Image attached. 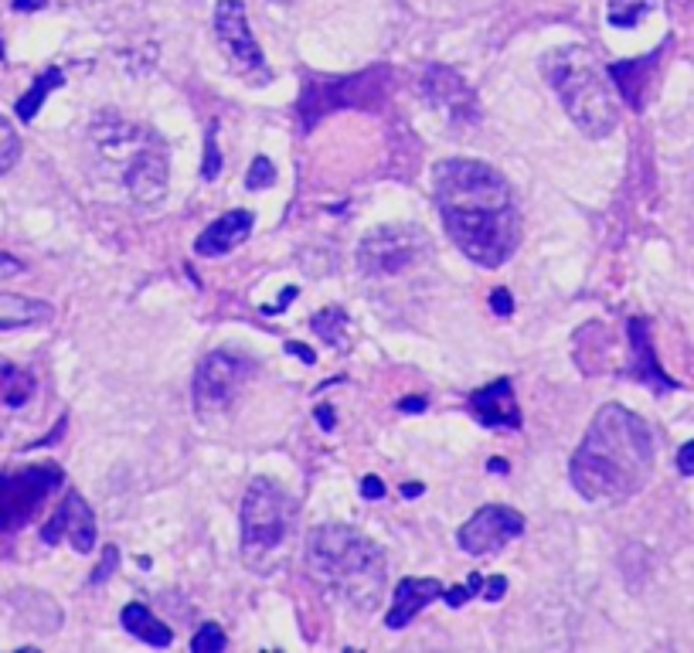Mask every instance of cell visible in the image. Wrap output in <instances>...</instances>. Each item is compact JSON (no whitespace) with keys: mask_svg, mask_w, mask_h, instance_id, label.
Instances as JSON below:
<instances>
[{"mask_svg":"<svg viewBox=\"0 0 694 653\" xmlns=\"http://www.w3.org/2000/svg\"><path fill=\"white\" fill-rule=\"evenodd\" d=\"M433 194L453 245L484 269L504 265L521 242V214L511 181L484 160L453 157L436 163Z\"/></svg>","mask_w":694,"mask_h":653,"instance_id":"6da1fadb","label":"cell"},{"mask_svg":"<svg viewBox=\"0 0 694 653\" xmlns=\"http://www.w3.org/2000/svg\"><path fill=\"white\" fill-rule=\"evenodd\" d=\"M654 470L651 425L620 402L603 405L569 463V480L582 501L616 504L633 498Z\"/></svg>","mask_w":694,"mask_h":653,"instance_id":"7a4b0ae2","label":"cell"},{"mask_svg":"<svg viewBox=\"0 0 694 653\" xmlns=\"http://www.w3.org/2000/svg\"><path fill=\"white\" fill-rule=\"evenodd\" d=\"M306 569L351 610H375L385 595L389 562L364 531L351 524H316L306 534Z\"/></svg>","mask_w":694,"mask_h":653,"instance_id":"3957f363","label":"cell"},{"mask_svg":"<svg viewBox=\"0 0 694 653\" xmlns=\"http://www.w3.org/2000/svg\"><path fill=\"white\" fill-rule=\"evenodd\" d=\"M99 157L120 168L123 188L137 204H157L168 194L171 181V157L168 143L160 140V133L127 123L117 113H99L89 130Z\"/></svg>","mask_w":694,"mask_h":653,"instance_id":"277c9868","label":"cell"},{"mask_svg":"<svg viewBox=\"0 0 694 653\" xmlns=\"http://www.w3.org/2000/svg\"><path fill=\"white\" fill-rule=\"evenodd\" d=\"M542 72L549 79V86L555 89V96L562 99L569 120L593 140H603L616 130L620 123V106L600 72V66L593 62V54L572 44V48H555L545 54Z\"/></svg>","mask_w":694,"mask_h":653,"instance_id":"5b68a950","label":"cell"},{"mask_svg":"<svg viewBox=\"0 0 694 653\" xmlns=\"http://www.w3.org/2000/svg\"><path fill=\"white\" fill-rule=\"evenodd\" d=\"M242 544L245 555H265L273 552L276 544L286 538L293 524V501L286 490L270 480V476H255L242 498Z\"/></svg>","mask_w":694,"mask_h":653,"instance_id":"8992f818","label":"cell"},{"mask_svg":"<svg viewBox=\"0 0 694 653\" xmlns=\"http://www.w3.org/2000/svg\"><path fill=\"white\" fill-rule=\"evenodd\" d=\"M430 235L419 225H379L358 245V265L364 277H399L430 255Z\"/></svg>","mask_w":694,"mask_h":653,"instance_id":"52a82bcc","label":"cell"},{"mask_svg":"<svg viewBox=\"0 0 694 653\" xmlns=\"http://www.w3.org/2000/svg\"><path fill=\"white\" fill-rule=\"evenodd\" d=\"M385 69H371V72H361V76H351V79H324V82H306L303 96H300V117H303V130H310L320 117L334 113V109H371L385 99V89L389 82Z\"/></svg>","mask_w":694,"mask_h":653,"instance_id":"ba28073f","label":"cell"},{"mask_svg":"<svg viewBox=\"0 0 694 653\" xmlns=\"http://www.w3.org/2000/svg\"><path fill=\"white\" fill-rule=\"evenodd\" d=\"M215 41L225 54V62L235 76L249 86H270L273 69L265 66V54L249 28V14L242 0H219L215 8Z\"/></svg>","mask_w":694,"mask_h":653,"instance_id":"9c48e42d","label":"cell"},{"mask_svg":"<svg viewBox=\"0 0 694 653\" xmlns=\"http://www.w3.org/2000/svg\"><path fill=\"white\" fill-rule=\"evenodd\" d=\"M62 470L56 463H34L24 470L0 473V531H18L24 528L48 494L62 483Z\"/></svg>","mask_w":694,"mask_h":653,"instance_id":"30bf717a","label":"cell"},{"mask_svg":"<svg viewBox=\"0 0 694 653\" xmlns=\"http://www.w3.org/2000/svg\"><path fill=\"white\" fill-rule=\"evenodd\" d=\"M255 364L245 354L235 351H211L194 371V409L201 415L225 412L239 392L245 389V381L252 378Z\"/></svg>","mask_w":694,"mask_h":653,"instance_id":"8fae6325","label":"cell"},{"mask_svg":"<svg viewBox=\"0 0 694 653\" xmlns=\"http://www.w3.org/2000/svg\"><path fill=\"white\" fill-rule=\"evenodd\" d=\"M521 534H524V518L514 508L487 504L460 528L456 541L466 555H497L504 544H511Z\"/></svg>","mask_w":694,"mask_h":653,"instance_id":"7c38bea8","label":"cell"},{"mask_svg":"<svg viewBox=\"0 0 694 653\" xmlns=\"http://www.w3.org/2000/svg\"><path fill=\"white\" fill-rule=\"evenodd\" d=\"M41 538L48 544H59L62 538H69L72 549L89 555L95 549V518H92V508L86 504V498L76 494V490H69L66 501L59 504V511L51 514V521L41 528Z\"/></svg>","mask_w":694,"mask_h":653,"instance_id":"4fadbf2b","label":"cell"},{"mask_svg":"<svg viewBox=\"0 0 694 653\" xmlns=\"http://www.w3.org/2000/svg\"><path fill=\"white\" fill-rule=\"evenodd\" d=\"M470 409L487 429H521V409L514 399L511 378H497L491 385L476 389L470 395Z\"/></svg>","mask_w":694,"mask_h":653,"instance_id":"5bb4252c","label":"cell"},{"mask_svg":"<svg viewBox=\"0 0 694 653\" xmlns=\"http://www.w3.org/2000/svg\"><path fill=\"white\" fill-rule=\"evenodd\" d=\"M422 89H425V96H430L443 109V113L460 117V120H473L476 117V96L463 82L460 72H453L446 66H433L430 72H425Z\"/></svg>","mask_w":694,"mask_h":653,"instance_id":"9a60e30c","label":"cell"},{"mask_svg":"<svg viewBox=\"0 0 694 653\" xmlns=\"http://www.w3.org/2000/svg\"><path fill=\"white\" fill-rule=\"evenodd\" d=\"M252 235V211L245 208H235V211H225L222 218H215L194 242V252L201 259H222L229 255L235 245H242L245 239Z\"/></svg>","mask_w":694,"mask_h":653,"instance_id":"2e32d148","label":"cell"},{"mask_svg":"<svg viewBox=\"0 0 694 653\" xmlns=\"http://www.w3.org/2000/svg\"><path fill=\"white\" fill-rule=\"evenodd\" d=\"M443 599V585L436 579H402L392 599V610L385 616L389 630H405L425 606Z\"/></svg>","mask_w":694,"mask_h":653,"instance_id":"e0dca14e","label":"cell"},{"mask_svg":"<svg viewBox=\"0 0 694 653\" xmlns=\"http://www.w3.org/2000/svg\"><path fill=\"white\" fill-rule=\"evenodd\" d=\"M661 48L651 51L647 59H633V62H616L610 66V76L620 89V96L633 106V109H644V92H647V79L654 76V69L661 66Z\"/></svg>","mask_w":694,"mask_h":653,"instance_id":"ac0fdd59","label":"cell"},{"mask_svg":"<svg viewBox=\"0 0 694 653\" xmlns=\"http://www.w3.org/2000/svg\"><path fill=\"white\" fill-rule=\"evenodd\" d=\"M51 320V307L44 300L0 293V331H21V326H41Z\"/></svg>","mask_w":694,"mask_h":653,"instance_id":"d6986e66","label":"cell"},{"mask_svg":"<svg viewBox=\"0 0 694 653\" xmlns=\"http://www.w3.org/2000/svg\"><path fill=\"white\" fill-rule=\"evenodd\" d=\"M630 341H633V358H636V364H633L626 374H633V378H640V381H651L654 389H674V381L654 364L651 334H647L644 320H633V323H630Z\"/></svg>","mask_w":694,"mask_h":653,"instance_id":"ffe728a7","label":"cell"},{"mask_svg":"<svg viewBox=\"0 0 694 653\" xmlns=\"http://www.w3.org/2000/svg\"><path fill=\"white\" fill-rule=\"evenodd\" d=\"M120 620H123V626H127L130 636H137V640H143V643H150V646H171V643H174V633H171L164 623H160L143 603L123 606Z\"/></svg>","mask_w":694,"mask_h":653,"instance_id":"44dd1931","label":"cell"},{"mask_svg":"<svg viewBox=\"0 0 694 653\" xmlns=\"http://www.w3.org/2000/svg\"><path fill=\"white\" fill-rule=\"evenodd\" d=\"M59 86H66V76H62V69H48L21 99H18V120L21 123H31L34 117H38V109H41V102L48 99V92H56Z\"/></svg>","mask_w":694,"mask_h":653,"instance_id":"7402d4cb","label":"cell"},{"mask_svg":"<svg viewBox=\"0 0 694 653\" xmlns=\"http://www.w3.org/2000/svg\"><path fill=\"white\" fill-rule=\"evenodd\" d=\"M310 326H313V334L324 341V344H331V348H344L348 344V326H351V320H348V313L341 307H328V310L313 313Z\"/></svg>","mask_w":694,"mask_h":653,"instance_id":"603a6c76","label":"cell"},{"mask_svg":"<svg viewBox=\"0 0 694 653\" xmlns=\"http://www.w3.org/2000/svg\"><path fill=\"white\" fill-rule=\"evenodd\" d=\"M31 392H34V381H31V374L18 371V368H11V364L0 368V399H4L11 409L24 405V402L31 399Z\"/></svg>","mask_w":694,"mask_h":653,"instance_id":"cb8c5ba5","label":"cell"},{"mask_svg":"<svg viewBox=\"0 0 694 653\" xmlns=\"http://www.w3.org/2000/svg\"><path fill=\"white\" fill-rule=\"evenodd\" d=\"M657 8V0H610L606 18L613 28H636L640 18L651 14Z\"/></svg>","mask_w":694,"mask_h":653,"instance_id":"d4e9b609","label":"cell"},{"mask_svg":"<svg viewBox=\"0 0 694 653\" xmlns=\"http://www.w3.org/2000/svg\"><path fill=\"white\" fill-rule=\"evenodd\" d=\"M21 157V137L8 117H0V174H8Z\"/></svg>","mask_w":694,"mask_h":653,"instance_id":"484cf974","label":"cell"},{"mask_svg":"<svg viewBox=\"0 0 694 653\" xmlns=\"http://www.w3.org/2000/svg\"><path fill=\"white\" fill-rule=\"evenodd\" d=\"M276 184V168H273V160L270 157H255L252 160V168L245 174V188L249 191H262V188H273Z\"/></svg>","mask_w":694,"mask_h":653,"instance_id":"4316f807","label":"cell"},{"mask_svg":"<svg viewBox=\"0 0 694 653\" xmlns=\"http://www.w3.org/2000/svg\"><path fill=\"white\" fill-rule=\"evenodd\" d=\"M225 633H222V626H215V623H204L198 633H194V640H191V650L194 653H222L225 650Z\"/></svg>","mask_w":694,"mask_h":653,"instance_id":"83f0119b","label":"cell"},{"mask_svg":"<svg viewBox=\"0 0 694 653\" xmlns=\"http://www.w3.org/2000/svg\"><path fill=\"white\" fill-rule=\"evenodd\" d=\"M219 174H222L219 137H215V130H208V140H204V168H201V178H204V181H215Z\"/></svg>","mask_w":694,"mask_h":653,"instance_id":"f1b7e54d","label":"cell"},{"mask_svg":"<svg viewBox=\"0 0 694 653\" xmlns=\"http://www.w3.org/2000/svg\"><path fill=\"white\" fill-rule=\"evenodd\" d=\"M117 562H120V552H117L113 544H110V549H105V562H99V569L92 572V585H99V582L110 579V575H113V569H117Z\"/></svg>","mask_w":694,"mask_h":653,"instance_id":"f546056e","label":"cell"},{"mask_svg":"<svg viewBox=\"0 0 694 653\" xmlns=\"http://www.w3.org/2000/svg\"><path fill=\"white\" fill-rule=\"evenodd\" d=\"M21 272H24V265H21L14 255H4V252H0V283H8V280L21 277Z\"/></svg>","mask_w":694,"mask_h":653,"instance_id":"4dcf8cb0","label":"cell"},{"mask_svg":"<svg viewBox=\"0 0 694 653\" xmlns=\"http://www.w3.org/2000/svg\"><path fill=\"white\" fill-rule=\"evenodd\" d=\"M361 494H364L368 501H379V498H385V486H382V480H379V476H364V483H361Z\"/></svg>","mask_w":694,"mask_h":653,"instance_id":"1f68e13d","label":"cell"},{"mask_svg":"<svg viewBox=\"0 0 694 653\" xmlns=\"http://www.w3.org/2000/svg\"><path fill=\"white\" fill-rule=\"evenodd\" d=\"M677 470H681L684 476H694V443L681 446V453H677Z\"/></svg>","mask_w":694,"mask_h":653,"instance_id":"d6a6232c","label":"cell"},{"mask_svg":"<svg viewBox=\"0 0 694 653\" xmlns=\"http://www.w3.org/2000/svg\"><path fill=\"white\" fill-rule=\"evenodd\" d=\"M491 307H494L501 317H507V313L514 310V300H511V293H507V290H494V297H491Z\"/></svg>","mask_w":694,"mask_h":653,"instance_id":"836d02e7","label":"cell"},{"mask_svg":"<svg viewBox=\"0 0 694 653\" xmlns=\"http://www.w3.org/2000/svg\"><path fill=\"white\" fill-rule=\"evenodd\" d=\"M286 351H290V354H296L303 364H313V361H316V358H313V351H310L306 344H293V341H290V344H286Z\"/></svg>","mask_w":694,"mask_h":653,"instance_id":"e575fe53","label":"cell"},{"mask_svg":"<svg viewBox=\"0 0 694 653\" xmlns=\"http://www.w3.org/2000/svg\"><path fill=\"white\" fill-rule=\"evenodd\" d=\"M48 4V0H14V11L28 14V11H41Z\"/></svg>","mask_w":694,"mask_h":653,"instance_id":"d590c367","label":"cell"},{"mask_svg":"<svg viewBox=\"0 0 694 653\" xmlns=\"http://www.w3.org/2000/svg\"><path fill=\"white\" fill-rule=\"evenodd\" d=\"M296 293H300L296 287H293V290H283V297H280V303H276V307H270V310H265V313H280V310H283V307H286L290 300H296Z\"/></svg>","mask_w":694,"mask_h":653,"instance_id":"8d00e7d4","label":"cell"},{"mask_svg":"<svg viewBox=\"0 0 694 653\" xmlns=\"http://www.w3.org/2000/svg\"><path fill=\"white\" fill-rule=\"evenodd\" d=\"M316 419H320V425H324V429H334V415H331V409H328V405H320Z\"/></svg>","mask_w":694,"mask_h":653,"instance_id":"74e56055","label":"cell"},{"mask_svg":"<svg viewBox=\"0 0 694 653\" xmlns=\"http://www.w3.org/2000/svg\"><path fill=\"white\" fill-rule=\"evenodd\" d=\"M419 494H422V486H415V483H412V486H405V498H419Z\"/></svg>","mask_w":694,"mask_h":653,"instance_id":"f35d334b","label":"cell"},{"mask_svg":"<svg viewBox=\"0 0 694 653\" xmlns=\"http://www.w3.org/2000/svg\"><path fill=\"white\" fill-rule=\"evenodd\" d=\"M0 59H4V44H0Z\"/></svg>","mask_w":694,"mask_h":653,"instance_id":"ab89813d","label":"cell"},{"mask_svg":"<svg viewBox=\"0 0 694 653\" xmlns=\"http://www.w3.org/2000/svg\"><path fill=\"white\" fill-rule=\"evenodd\" d=\"M280 4H290V0H280Z\"/></svg>","mask_w":694,"mask_h":653,"instance_id":"60d3db41","label":"cell"}]
</instances>
